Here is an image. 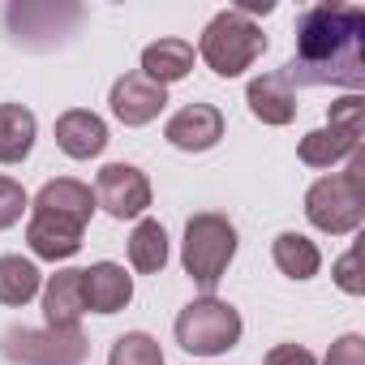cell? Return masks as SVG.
<instances>
[{"mask_svg":"<svg viewBox=\"0 0 365 365\" xmlns=\"http://www.w3.org/2000/svg\"><path fill=\"white\" fill-rule=\"evenodd\" d=\"M297 86H365V9L322 0L297 18V56L284 69Z\"/></svg>","mask_w":365,"mask_h":365,"instance_id":"6da1fadb","label":"cell"},{"mask_svg":"<svg viewBox=\"0 0 365 365\" xmlns=\"http://www.w3.org/2000/svg\"><path fill=\"white\" fill-rule=\"evenodd\" d=\"M305 220L331 237H348L361 228V220H365V150L348 155V172L314 180L305 194Z\"/></svg>","mask_w":365,"mask_h":365,"instance_id":"7a4b0ae2","label":"cell"},{"mask_svg":"<svg viewBox=\"0 0 365 365\" xmlns=\"http://www.w3.org/2000/svg\"><path fill=\"white\" fill-rule=\"evenodd\" d=\"M237 258V228L228 215L220 211H198L190 224H185V241H180V262H185V275L207 292L215 297L228 262Z\"/></svg>","mask_w":365,"mask_h":365,"instance_id":"3957f363","label":"cell"},{"mask_svg":"<svg viewBox=\"0 0 365 365\" xmlns=\"http://www.w3.org/2000/svg\"><path fill=\"white\" fill-rule=\"evenodd\" d=\"M267 52V35L254 18L237 14V9H224L207 22L202 31V43H198V56L211 65V73L220 78H241L258 56Z\"/></svg>","mask_w":365,"mask_h":365,"instance_id":"277c9868","label":"cell"},{"mask_svg":"<svg viewBox=\"0 0 365 365\" xmlns=\"http://www.w3.org/2000/svg\"><path fill=\"white\" fill-rule=\"evenodd\" d=\"M241 314L220 297H198L176 314V344L190 356H220L241 339Z\"/></svg>","mask_w":365,"mask_h":365,"instance_id":"5b68a950","label":"cell"},{"mask_svg":"<svg viewBox=\"0 0 365 365\" xmlns=\"http://www.w3.org/2000/svg\"><path fill=\"white\" fill-rule=\"evenodd\" d=\"M0 352L14 365H82L91 356V344L82 327H9L0 335Z\"/></svg>","mask_w":365,"mask_h":365,"instance_id":"8992f818","label":"cell"},{"mask_svg":"<svg viewBox=\"0 0 365 365\" xmlns=\"http://www.w3.org/2000/svg\"><path fill=\"white\" fill-rule=\"evenodd\" d=\"M95 207H103L112 220H138L150 207V180L133 163H108L95 176Z\"/></svg>","mask_w":365,"mask_h":365,"instance_id":"52a82bcc","label":"cell"},{"mask_svg":"<svg viewBox=\"0 0 365 365\" xmlns=\"http://www.w3.org/2000/svg\"><path fill=\"white\" fill-rule=\"evenodd\" d=\"M163 138H168L176 150H190V155L211 150V146L224 138V112H220L215 103H185L180 112L168 116Z\"/></svg>","mask_w":365,"mask_h":365,"instance_id":"ba28073f","label":"cell"},{"mask_svg":"<svg viewBox=\"0 0 365 365\" xmlns=\"http://www.w3.org/2000/svg\"><path fill=\"white\" fill-rule=\"evenodd\" d=\"M82 232L86 224L78 220H65L56 211H31V224H26V245L35 258H48V262H65L82 250Z\"/></svg>","mask_w":365,"mask_h":365,"instance_id":"9c48e42d","label":"cell"},{"mask_svg":"<svg viewBox=\"0 0 365 365\" xmlns=\"http://www.w3.org/2000/svg\"><path fill=\"white\" fill-rule=\"evenodd\" d=\"M108 103H112V116H116L120 125L138 129V125H150V120L163 112L168 91H163V86H155V82H150V78H142V73H125V78H116V82H112Z\"/></svg>","mask_w":365,"mask_h":365,"instance_id":"30bf717a","label":"cell"},{"mask_svg":"<svg viewBox=\"0 0 365 365\" xmlns=\"http://www.w3.org/2000/svg\"><path fill=\"white\" fill-rule=\"evenodd\" d=\"M245 103L262 125H292V116H297V91L284 78V69L254 78L250 91H245Z\"/></svg>","mask_w":365,"mask_h":365,"instance_id":"8fae6325","label":"cell"},{"mask_svg":"<svg viewBox=\"0 0 365 365\" xmlns=\"http://www.w3.org/2000/svg\"><path fill=\"white\" fill-rule=\"evenodd\" d=\"M56 146L69 159H95L108 146V125L103 116L86 112V108H69L56 116Z\"/></svg>","mask_w":365,"mask_h":365,"instance_id":"7c38bea8","label":"cell"},{"mask_svg":"<svg viewBox=\"0 0 365 365\" xmlns=\"http://www.w3.org/2000/svg\"><path fill=\"white\" fill-rule=\"evenodd\" d=\"M86 314V279L82 271H56L43 284V318L48 327H78V318Z\"/></svg>","mask_w":365,"mask_h":365,"instance_id":"4fadbf2b","label":"cell"},{"mask_svg":"<svg viewBox=\"0 0 365 365\" xmlns=\"http://www.w3.org/2000/svg\"><path fill=\"white\" fill-rule=\"evenodd\" d=\"M82 279H86V309L95 314H116L133 301V279L116 262H95L91 271H82Z\"/></svg>","mask_w":365,"mask_h":365,"instance_id":"5bb4252c","label":"cell"},{"mask_svg":"<svg viewBox=\"0 0 365 365\" xmlns=\"http://www.w3.org/2000/svg\"><path fill=\"white\" fill-rule=\"evenodd\" d=\"M190 69H194V43L185 39H159L142 52V78H150L163 91L180 78H190Z\"/></svg>","mask_w":365,"mask_h":365,"instance_id":"9a60e30c","label":"cell"},{"mask_svg":"<svg viewBox=\"0 0 365 365\" xmlns=\"http://www.w3.org/2000/svg\"><path fill=\"white\" fill-rule=\"evenodd\" d=\"M35 207L39 211H56L65 220H78V224H91L95 194H91V185H82V180H73V176H56L35 194Z\"/></svg>","mask_w":365,"mask_h":365,"instance_id":"2e32d148","label":"cell"},{"mask_svg":"<svg viewBox=\"0 0 365 365\" xmlns=\"http://www.w3.org/2000/svg\"><path fill=\"white\" fill-rule=\"evenodd\" d=\"M352 150H361V133H348V129H335V125H322V129L305 133L301 146H297L301 163H309V168H335Z\"/></svg>","mask_w":365,"mask_h":365,"instance_id":"e0dca14e","label":"cell"},{"mask_svg":"<svg viewBox=\"0 0 365 365\" xmlns=\"http://www.w3.org/2000/svg\"><path fill=\"white\" fill-rule=\"evenodd\" d=\"M35 146V112L22 103H0V163H22Z\"/></svg>","mask_w":365,"mask_h":365,"instance_id":"ac0fdd59","label":"cell"},{"mask_svg":"<svg viewBox=\"0 0 365 365\" xmlns=\"http://www.w3.org/2000/svg\"><path fill=\"white\" fill-rule=\"evenodd\" d=\"M271 258H275V267H279L288 279H314L318 267H322L318 245H314L309 237H301V232H279V237L271 241Z\"/></svg>","mask_w":365,"mask_h":365,"instance_id":"d6986e66","label":"cell"},{"mask_svg":"<svg viewBox=\"0 0 365 365\" xmlns=\"http://www.w3.org/2000/svg\"><path fill=\"white\" fill-rule=\"evenodd\" d=\"M129 262L142 275H159L168 267V232L159 220H138V228L129 232Z\"/></svg>","mask_w":365,"mask_h":365,"instance_id":"ffe728a7","label":"cell"},{"mask_svg":"<svg viewBox=\"0 0 365 365\" xmlns=\"http://www.w3.org/2000/svg\"><path fill=\"white\" fill-rule=\"evenodd\" d=\"M39 292V267L22 254H0V305H26Z\"/></svg>","mask_w":365,"mask_h":365,"instance_id":"44dd1931","label":"cell"},{"mask_svg":"<svg viewBox=\"0 0 365 365\" xmlns=\"http://www.w3.org/2000/svg\"><path fill=\"white\" fill-rule=\"evenodd\" d=\"M108 365H163V348H159V339L146 335V331H125V335L112 344Z\"/></svg>","mask_w":365,"mask_h":365,"instance_id":"7402d4cb","label":"cell"},{"mask_svg":"<svg viewBox=\"0 0 365 365\" xmlns=\"http://www.w3.org/2000/svg\"><path fill=\"white\" fill-rule=\"evenodd\" d=\"M31 207V198H26V190L18 185L14 176H0V232L5 228H14L18 220H22V211Z\"/></svg>","mask_w":365,"mask_h":365,"instance_id":"603a6c76","label":"cell"},{"mask_svg":"<svg viewBox=\"0 0 365 365\" xmlns=\"http://www.w3.org/2000/svg\"><path fill=\"white\" fill-rule=\"evenodd\" d=\"M361 116H365V103H361V95H348V99L331 103V112H327V125H335V129H348V133H361Z\"/></svg>","mask_w":365,"mask_h":365,"instance_id":"cb8c5ba5","label":"cell"},{"mask_svg":"<svg viewBox=\"0 0 365 365\" xmlns=\"http://www.w3.org/2000/svg\"><path fill=\"white\" fill-rule=\"evenodd\" d=\"M322 365H365V339L352 331V335H339L335 344H331V352H327V361Z\"/></svg>","mask_w":365,"mask_h":365,"instance_id":"d4e9b609","label":"cell"},{"mask_svg":"<svg viewBox=\"0 0 365 365\" xmlns=\"http://www.w3.org/2000/svg\"><path fill=\"white\" fill-rule=\"evenodd\" d=\"M262 365H318V361H314V352L305 344H275L262 356Z\"/></svg>","mask_w":365,"mask_h":365,"instance_id":"484cf974","label":"cell"},{"mask_svg":"<svg viewBox=\"0 0 365 365\" xmlns=\"http://www.w3.org/2000/svg\"><path fill=\"white\" fill-rule=\"evenodd\" d=\"M335 284H339L348 297H361V292H365V279L356 275V250H348V254L335 262Z\"/></svg>","mask_w":365,"mask_h":365,"instance_id":"4316f807","label":"cell"},{"mask_svg":"<svg viewBox=\"0 0 365 365\" xmlns=\"http://www.w3.org/2000/svg\"><path fill=\"white\" fill-rule=\"evenodd\" d=\"M275 5H271V0H241V5H237V14H245V18H254V14H271Z\"/></svg>","mask_w":365,"mask_h":365,"instance_id":"83f0119b","label":"cell"}]
</instances>
